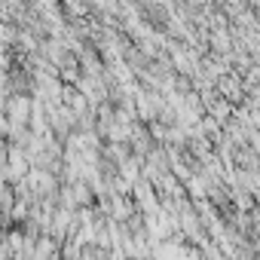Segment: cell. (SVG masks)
I'll use <instances>...</instances> for the list:
<instances>
[{
	"label": "cell",
	"instance_id": "6da1fadb",
	"mask_svg": "<svg viewBox=\"0 0 260 260\" xmlns=\"http://www.w3.org/2000/svg\"><path fill=\"white\" fill-rule=\"evenodd\" d=\"M4 119L10 125V132H19V128H28V119H31V95H7L4 101ZM10 138V135H7Z\"/></svg>",
	"mask_w": 260,
	"mask_h": 260
},
{
	"label": "cell",
	"instance_id": "7a4b0ae2",
	"mask_svg": "<svg viewBox=\"0 0 260 260\" xmlns=\"http://www.w3.org/2000/svg\"><path fill=\"white\" fill-rule=\"evenodd\" d=\"M25 187H28V193L34 196V199H52L55 193H58V178L52 175V172H46V169H28V175H25V181H22Z\"/></svg>",
	"mask_w": 260,
	"mask_h": 260
},
{
	"label": "cell",
	"instance_id": "277c9868",
	"mask_svg": "<svg viewBox=\"0 0 260 260\" xmlns=\"http://www.w3.org/2000/svg\"><path fill=\"white\" fill-rule=\"evenodd\" d=\"M68 187H71V199H74L77 208H92V205H95V196H92L89 184L77 181V184H68Z\"/></svg>",
	"mask_w": 260,
	"mask_h": 260
},
{
	"label": "cell",
	"instance_id": "3957f363",
	"mask_svg": "<svg viewBox=\"0 0 260 260\" xmlns=\"http://www.w3.org/2000/svg\"><path fill=\"white\" fill-rule=\"evenodd\" d=\"M141 162H144V159H138V156H125V159L116 166V178L125 181L128 187H135V184L141 181Z\"/></svg>",
	"mask_w": 260,
	"mask_h": 260
}]
</instances>
